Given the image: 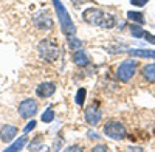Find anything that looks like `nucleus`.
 I'll return each instance as SVG.
<instances>
[{
	"label": "nucleus",
	"mask_w": 155,
	"mask_h": 152,
	"mask_svg": "<svg viewBox=\"0 0 155 152\" xmlns=\"http://www.w3.org/2000/svg\"><path fill=\"white\" fill-rule=\"evenodd\" d=\"M82 19L90 23V25H96V27L102 28H113L115 27V17L109 12L102 11L99 8H88L84 11Z\"/></svg>",
	"instance_id": "f257e3e1"
},
{
	"label": "nucleus",
	"mask_w": 155,
	"mask_h": 152,
	"mask_svg": "<svg viewBox=\"0 0 155 152\" xmlns=\"http://www.w3.org/2000/svg\"><path fill=\"white\" fill-rule=\"evenodd\" d=\"M53 2V6L56 9V16H58V20L61 23V28L64 31V34L65 36H70V34H74L76 33V27H74V23L68 14V11L67 8L62 5L61 0H51Z\"/></svg>",
	"instance_id": "f03ea898"
},
{
	"label": "nucleus",
	"mask_w": 155,
	"mask_h": 152,
	"mask_svg": "<svg viewBox=\"0 0 155 152\" xmlns=\"http://www.w3.org/2000/svg\"><path fill=\"white\" fill-rule=\"evenodd\" d=\"M37 50H39V55L41 58H44L45 61L48 62H54L59 56V48H58V44L54 39H44L39 42L37 45Z\"/></svg>",
	"instance_id": "7ed1b4c3"
},
{
	"label": "nucleus",
	"mask_w": 155,
	"mask_h": 152,
	"mask_svg": "<svg viewBox=\"0 0 155 152\" xmlns=\"http://www.w3.org/2000/svg\"><path fill=\"white\" fill-rule=\"evenodd\" d=\"M104 134L112 138V140H124L127 137V131L126 127L120 123V121H109L104 126Z\"/></svg>",
	"instance_id": "20e7f679"
},
{
	"label": "nucleus",
	"mask_w": 155,
	"mask_h": 152,
	"mask_svg": "<svg viewBox=\"0 0 155 152\" xmlns=\"http://www.w3.org/2000/svg\"><path fill=\"white\" fill-rule=\"evenodd\" d=\"M137 73V61H124L123 64L116 70V78L123 82H127L134 78V74Z\"/></svg>",
	"instance_id": "39448f33"
},
{
	"label": "nucleus",
	"mask_w": 155,
	"mask_h": 152,
	"mask_svg": "<svg viewBox=\"0 0 155 152\" xmlns=\"http://www.w3.org/2000/svg\"><path fill=\"white\" fill-rule=\"evenodd\" d=\"M37 113V103L34 99L28 98V99H23L22 103L19 104V115L25 120L33 118Z\"/></svg>",
	"instance_id": "423d86ee"
},
{
	"label": "nucleus",
	"mask_w": 155,
	"mask_h": 152,
	"mask_svg": "<svg viewBox=\"0 0 155 152\" xmlns=\"http://www.w3.org/2000/svg\"><path fill=\"white\" fill-rule=\"evenodd\" d=\"M34 25L39 30H51L53 28V19L50 17L48 12H39L34 17Z\"/></svg>",
	"instance_id": "0eeeda50"
},
{
	"label": "nucleus",
	"mask_w": 155,
	"mask_h": 152,
	"mask_svg": "<svg viewBox=\"0 0 155 152\" xmlns=\"http://www.w3.org/2000/svg\"><path fill=\"white\" fill-rule=\"evenodd\" d=\"M112 53H121L126 51L130 56H137V58H144V59H155V50H110Z\"/></svg>",
	"instance_id": "6e6552de"
},
{
	"label": "nucleus",
	"mask_w": 155,
	"mask_h": 152,
	"mask_svg": "<svg viewBox=\"0 0 155 152\" xmlns=\"http://www.w3.org/2000/svg\"><path fill=\"white\" fill-rule=\"evenodd\" d=\"M54 92H56V84H53V82H42L36 88V95L39 98H48Z\"/></svg>",
	"instance_id": "1a4fd4ad"
},
{
	"label": "nucleus",
	"mask_w": 155,
	"mask_h": 152,
	"mask_svg": "<svg viewBox=\"0 0 155 152\" xmlns=\"http://www.w3.org/2000/svg\"><path fill=\"white\" fill-rule=\"evenodd\" d=\"M101 115H102L101 110L96 106H92V107H88L85 110V121L88 124H92V126H96L99 123V120H101Z\"/></svg>",
	"instance_id": "9d476101"
},
{
	"label": "nucleus",
	"mask_w": 155,
	"mask_h": 152,
	"mask_svg": "<svg viewBox=\"0 0 155 152\" xmlns=\"http://www.w3.org/2000/svg\"><path fill=\"white\" fill-rule=\"evenodd\" d=\"M16 135H17V127H16V126L6 124V126H3V127H2V131H0V140L5 141V143H8V141H11Z\"/></svg>",
	"instance_id": "9b49d317"
},
{
	"label": "nucleus",
	"mask_w": 155,
	"mask_h": 152,
	"mask_svg": "<svg viewBox=\"0 0 155 152\" xmlns=\"http://www.w3.org/2000/svg\"><path fill=\"white\" fill-rule=\"evenodd\" d=\"M130 31H132V34H134L135 37H143V39H146L149 44L155 45V36H153V34H150V33H147V31H144L141 27L132 25V27H130Z\"/></svg>",
	"instance_id": "f8f14e48"
},
{
	"label": "nucleus",
	"mask_w": 155,
	"mask_h": 152,
	"mask_svg": "<svg viewBox=\"0 0 155 152\" xmlns=\"http://www.w3.org/2000/svg\"><path fill=\"white\" fill-rule=\"evenodd\" d=\"M73 61H74V64H76V65H79V67H85V65H88V62H90L88 56L85 55V51H84V50H81V48L74 51V55H73Z\"/></svg>",
	"instance_id": "ddd939ff"
},
{
	"label": "nucleus",
	"mask_w": 155,
	"mask_h": 152,
	"mask_svg": "<svg viewBox=\"0 0 155 152\" xmlns=\"http://www.w3.org/2000/svg\"><path fill=\"white\" fill-rule=\"evenodd\" d=\"M143 76L149 82H155V64H147L143 67Z\"/></svg>",
	"instance_id": "4468645a"
},
{
	"label": "nucleus",
	"mask_w": 155,
	"mask_h": 152,
	"mask_svg": "<svg viewBox=\"0 0 155 152\" xmlns=\"http://www.w3.org/2000/svg\"><path fill=\"white\" fill-rule=\"evenodd\" d=\"M127 19L138 23V25H144V22H146L144 16L141 14V12H138V11H127Z\"/></svg>",
	"instance_id": "2eb2a0df"
},
{
	"label": "nucleus",
	"mask_w": 155,
	"mask_h": 152,
	"mask_svg": "<svg viewBox=\"0 0 155 152\" xmlns=\"http://www.w3.org/2000/svg\"><path fill=\"white\" fill-rule=\"evenodd\" d=\"M25 143H27V135L20 137L16 143H12L9 147H6V149H5V152H16V150H20V149H23Z\"/></svg>",
	"instance_id": "dca6fc26"
},
{
	"label": "nucleus",
	"mask_w": 155,
	"mask_h": 152,
	"mask_svg": "<svg viewBox=\"0 0 155 152\" xmlns=\"http://www.w3.org/2000/svg\"><path fill=\"white\" fill-rule=\"evenodd\" d=\"M67 41H68V47L71 48V50H74V51H76V50H79L81 48V41L79 39H78V37L74 36V34H70V36H67Z\"/></svg>",
	"instance_id": "f3484780"
},
{
	"label": "nucleus",
	"mask_w": 155,
	"mask_h": 152,
	"mask_svg": "<svg viewBox=\"0 0 155 152\" xmlns=\"http://www.w3.org/2000/svg\"><path fill=\"white\" fill-rule=\"evenodd\" d=\"M41 120L44 121V123H51L54 120V112H53V109L51 107H48L44 113H42V117H41Z\"/></svg>",
	"instance_id": "a211bd4d"
},
{
	"label": "nucleus",
	"mask_w": 155,
	"mask_h": 152,
	"mask_svg": "<svg viewBox=\"0 0 155 152\" xmlns=\"http://www.w3.org/2000/svg\"><path fill=\"white\" fill-rule=\"evenodd\" d=\"M85 95H87V90H85V88H79V90H78V93H76V99H74L78 106H84Z\"/></svg>",
	"instance_id": "6ab92c4d"
},
{
	"label": "nucleus",
	"mask_w": 155,
	"mask_h": 152,
	"mask_svg": "<svg viewBox=\"0 0 155 152\" xmlns=\"http://www.w3.org/2000/svg\"><path fill=\"white\" fill-rule=\"evenodd\" d=\"M34 127H36V121H34V120H31V121H30V123H28L27 126H25L23 132H25V134H28V132H30V131H33Z\"/></svg>",
	"instance_id": "aec40b11"
},
{
	"label": "nucleus",
	"mask_w": 155,
	"mask_h": 152,
	"mask_svg": "<svg viewBox=\"0 0 155 152\" xmlns=\"http://www.w3.org/2000/svg\"><path fill=\"white\" fill-rule=\"evenodd\" d=\"M147 2H149V0H130V3L134 6H144Z\"/></svg>",
	"instance_id": "412c9836"
},
{
	"label": "nucleus",
	"mask_w": 155,
	"mask_h": 152,
	"mask_svg": "<svg viewBox=\"0 0 155 152\" xmlns=\"http://www.w3.org/2000/svg\"><path fill=\"white\" fill-rule=\"evenodd\" d=\"M93 150H107V147H106V146H102V144H99V146L93 147Z\"/></svg>",
	"instance_id": "4be33fe9"
},
{
	"label": "nucleus",
	"mask_w": 155,
	"mask_h": 152,
	"mask_svg": "<svg viewBox=\"0 0 155 152\" xmlns=\"http://www.w3.org/2000/svg\"><path fill=\"white\" fill-rule=\"evenodd\" d=\"M88 137H90V138H95V140H98V138H99V135L95 134V132H88Z\"/></svg>",
	"instance_id": "5701e85b"
},
{
	"label": "nucleus",
	"mask_w": 155,
	"mask_h": 152,
	"mask_svg": "<svg viewBox=\"0 0 155 152\" xmlns=\"http://www.w3.org/2000/svg\"><path fill=\"white\" fill-rule=\"evenodd\" d=\"M68 150H81V147L79 146H71V147H68Z\"/></svg>",
	"instance_id": "b1692460"
}]
</instances>
